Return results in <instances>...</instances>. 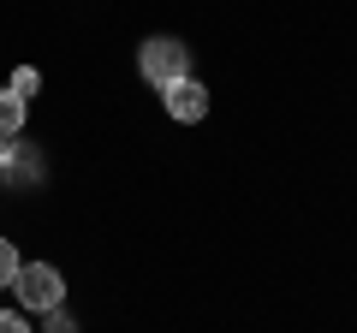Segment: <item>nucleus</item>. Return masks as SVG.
<instances>
[{"instance_id":"obj_1","label":"nucleus","mask_w":357,"mask_h":333,"mask_svg":"<svg viewBox=\"0 0 357 333\" xmlns=\"http://www.w3.org/2000/svg\"><path fill=\"white\" fill-rule=\"evenodd\" d=\"M137 72L149 77L155 90L173 84V77H191V48H185L178 36H149V42L137 48Z\"/></svg>"},{"instance_id":"obj_2","label":"nucleus","mask_w":357,"mask_h":333,"mask_svg":"<svg viewBox=\"0 0 357 333\" xmlns=\"http://www.w3.org/2000/svg\"><path fill=\"white\" fill-rule=\"evenodd\" d=\"M13 292H18V304H24V309H60L66 286H60V268H48V262H18Z\"/></svg>"},{"instance_id":"obj_3","label":"nucleus","mask_w":357,"mask_h":333,"mask_svg":"<svg viewBox=\"0 0 357 333\" xmlns=\"http://www.w3.org/2000/svg\"><path fill=\"white\" fill-rule=\"evenodd\" d=\"M161 95H167V114L185 119V125L208 114V90L197 84V77H173V84H161Z\"/></svg>"},{"instance_id":"obj_4","label":"nucleus","mask_w":357,"mask_h":333,"mask_svg":"<svg viewBox=\"0 0 357 333\" xmlns=\"http://www.w3.org/2000/svg\"><path fill=\"white\" fill-rule=\"evenodd\" d=\"M18 125H24V102H18L13 90H0V131H13V137H18Z\"/></svg>"},{"instance_id":"obj_5","label":"nucleus","mask_w":357,"mask_h":333,"mask_svg":"<svg viewBox=\"0 0 357 333\" xmlns=\"http://www.w3.org/2000/svg\"><path fill=\"white\" fill-rule=\"evenodd\" d=\"M36 84H42V77L30 72V65H18V72H13V95H18V102H30V95H36Z\"/></svg>"},{"instance_id":"obj_6","label":"nucleus","mask_w":357,"mask_h":333,"mask_svg":"<svg viewBox=\"0 0 357 333\" xmlns=\"http://www.w3.org/2000/svg\"><path fill=\"white\" fill-rule=\"evenodd\" d=\"M13 274H18V250L13 238H0V286H13Z\"/></svg>"},{"instance_id":"obj_7","label":"nucleus","mask_w":357,"mask_h":333,"mask_svg":"<svg viewBox=\"0 0 357 333\" xmlns=\"http://www.w3.org/2000/svg\"><path fill=\"white\" fill-rule=\"evenodd\" d=\"M0 333H30V321L13 316V309H0Z\"/></svg>"},{"instance_id":"obj_8","label":"nucleus","mask_w":357,"mask_h":333,"mask_svg":"<svg viewBox=\"0 0 357 333\" xmlns=\"http://www.w3.org/2000/svg\"><path fill=\"white\" fill-rule=\"evenodd\" d=\"M13 149H18V143H13V131H0V166L13 161Z\"/></svg>"}]
</instances>
